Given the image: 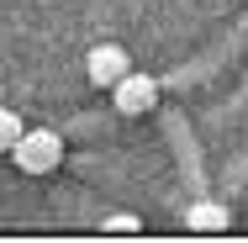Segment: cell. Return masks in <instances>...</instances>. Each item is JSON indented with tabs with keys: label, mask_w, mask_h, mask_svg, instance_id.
Here are the masks:
<instances>
[{
	"label": "cell",
	"mask_w": 248,
	"mask_h": 243,
	"mask_svg": "<svg viewBox=\"0 0 248 243\" xmlns=\"http://www.w3.org/2000/svg\"><path fill=\"white\" fill-rule=\"evenodd\" d=\"M21 132H27V127H21V111H5V106H0V148L11 153V148L21 143Z\"/></svg>",
	"instance_id": "5b68a950"
},
{
	"label": "cell",
	"mask_w": 248,
	"mask_h": 243,
	"mask_svg": "<svg viewBox=\"0 0 248 243\" xmlns=\"http://www.w3.org/2000/svg\"><path fill=\"white\" fill-rule=\"evenodd\" d=\"M185 227L190 233H227L232 227V206H222V201H211V195L201 191L190 206H185Z\"/></svg>",
	"instance_id": "277c9868"
},
{
	"label": "cell",
	"mask_w": 248,
	"mask_h": 243,
	"mask_svg": "<svg viewBox=\"0 0 248 243\" xmlns=\"http://www.w3.org/2000/svg\"><path fill=\"white\" fill-rule=\"evenodd\" d=\"M11 159H16L21 175H53L63 164V132L58 127H27L21 143L11 148Z\"/></svg>",
	"instance_id": "6da1fadb"
},
{
	"label": "cell",
	"mask_w": 248,
	"mask_h": 243,
	"mask_svg": "<svg viewBox=\"0 0 248 243\" xmlns=\"http://www.w3.org/2000/svg\"><path fill=\"white\" fill-rule=\"evenodd\" d=\"M100 227H106V233H143V217H132V211H111Z\"/></svg>",
	"instance_id": "8992f818"
},
{
	"label": "cell",
	"mask_w": 248,
	"mask_h": 243,
	"mask_svg": "<svg viewBox=\"0 0 248 243\" xmlns=\"http://www.w3.org/2000/svg\"><path fill=\"white\" fill-rule=\"evenodd\" d=\"M158 90H164V80H153V74H127V80H116L111 85V111L116 116H143L158 106Z\"/></svg>",
	"instance_id": "7a4b0ae2"
},
{
	"label": "cell",
	"mask_w": 248,
	"mask_h": 243,
	"mask_svg": "<svg viewBox=\"0 0 248 243\" xmlns=\"http://www.w3.org/2000/svg\"><path fill=\"white\" fill-rule=\"evenodd\" d=\"M85 74H90V85L111 90L116 80H127V74H132V58H127V48H116V43H95L90 58H85Z\"/></svg>",
	"instance_id": "3957f363"
}]
</instances>
